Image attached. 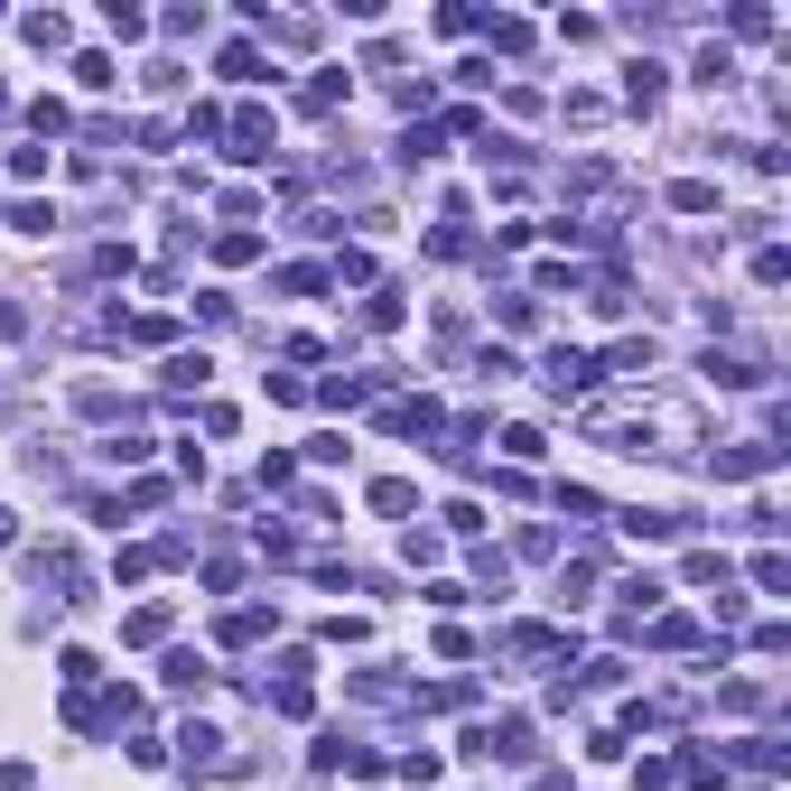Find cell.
Segmentation results:
<instances>
[{
  "label": "cell",
  "instance_id": "cell-1",
  "mask_svg": "<svg viewBox=\"0 0 791 791\" xmlns=\"http://www.w3.org/2000/svg\"><path fill=\"white\" fill-rule=\"evenodd\" d=\"M549 382H559V391H587L596 382V354H549Z\"/></svg>",
  "mask_w": 791,
  "mask_h": 791
}]
</instances>
